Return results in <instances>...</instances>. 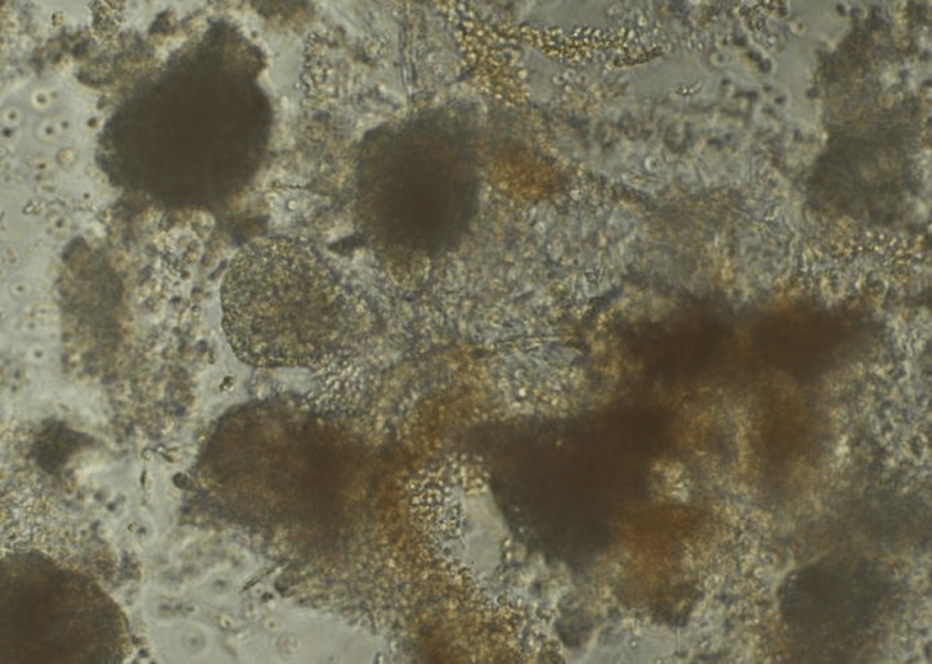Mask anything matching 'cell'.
<instances>
[{
  "label": "cell",
  "mask_w": 932,
  "mask_h": 664,
  "mask_svg": "<svg viewBox=\"0 0 932 664\" xmlns=\"http://www.w3.org/2000/svg\"><path fill=\"white\" fill-rule=\"evenodd\" d=\"M223 326L243 362L319 367L349 356L360 301L350 276L311 244L268 238L232 260L222 290Z\"/></svg>",
  "instance_id": "1"
}]
</instances>
